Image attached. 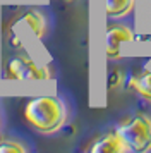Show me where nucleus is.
I'll return each instance as SVG.
<instances>
[{"mask_svg":"<svg viewBox=\"0 0 151 153\" xmlns=\"http://www.w3.org/2000/svg\"><path fill=\"white\" fill-rule=\"evenodd\" d=\"M125 81V74L122 69H112V72L108 74V86L112 90H115L118 86H122Z\"/></svg>","mask_w":151,"mask_h":153,"instance_id":"obj_10","label":"nucleus"},{"mask_svg":"<svg viewBox=\"0 0 151 153\" xmlns=\"http://www.w3.org/2000/svg\"><path fill=\"white\" fill-rule=\"evenodd\" d=\"M136 40L134 31L118 22H112L107 26V36H105V52L110 60H118L122 57V47L129 45Z\"/></svg>","mask_w":151,"mask_h":153,"instance_id":"obj_4","label":"nucleus"},{"mask_svg":"<svg viewBox=\"0 0 151 153\" xmlns=\"http://www.w3.org/2000/svg\"><path fill=\"white\" fill-rule=\"evenodd\" d=\"M67 2H72V0H67Z\"/></svg>","mask_w":151,"mask_h":153,"instance_id":"obj_11","label":"nucleus"},{"mask_svg":"<svg viewBox=\"0 0 151 153\" xmlns=\"http://www.w3.org/2000/svg\"><path fill=\"white\" fill-rule=\"evenodd\" d=\"M7 77L16 81H45L52 77V71L47 65H38L26 55H17L7 62Z\"/></svg>","mask_w":151,"mask_h":153,"instance_id":"obj_3","label":"nucleus"},{"mask_svg":"<svg viewBox=\"0 0 151 153\" xmlns=\"http://www.w3.org/2000/svg\"><path fill=\"white\" fill-rule=\"evenodd\" d=\"M89 153H125L129 152L127 145L124 143L122 136L117 132V129L108 131L98 136V138L88 146Z\"/></svg>","mask_w":151,"mask_h":153,"instance_id":"obj_5","label":"nucleus"},{"mask_svg":"<svg viewBox=\"0 0 151 153\" xmlns=\"http://www.w3.org/2000/svg\"><path fill=\"white\" fill-rule=\"evenodd\" d=\"M21 22H24L36 38H43L45 33H47V19H45V16L41 14L40 10H27V12H24L22 17H21Z\"/></svg>","mask_w":151,"mask_h":153,"instance_id":"obj_6","label":"nucleus"},{"mask_svg":"<svg viewBox=\"0 0 151 153\" xmlns=\"http://www.w3.org/2000/svg\"><path fill=\"white\" fill-rule=\"evenodd\" d=\"M67 105L58 97H34L24 107V119L33 129L43 134L60 131L67 122Z\"/></svg>","mask_w":151,"mask_h":153,"instance_id":"obj_1","label":"nucleus"},{"mask_svg":"<svg viewBox=\"0 0 151 153\" xmlns=\"http://www.w3.org/2000/svg\"><path fill=\"white\" fill-rule=\"evenodd\" d=\"M134 91L139 97L151 103V71L144 69L137 72L136 83H134Z\"/></svg>","mask_w":151,"mask_h":153,"instance_id":"obj_8","label":"nucleus"},{"mask_svg":"<svg viewBox=\"0 0 151 153\" xmlns=\"http://www.w3.org/2000/svg\"><path fill=\"white\" fill-rule=\"evenodd\" d=\"M26 146L16 139H4L0 143V153H26Z\"/></svg>","mask_w":151,"mask_h":153,"instance_id":"obj_9","label":"nucleus"},{"mask_svg":"<svg viewBox=\"0 0 151 153\" xmlns=\"http://www.w3.org/2000/svg\"><path fill=\"white\" fill-rule=\"evenodd\" d=\"M117 132L122 136L129 152L146 153L151 152V115L136 112L117 126Z\"/></svg>","mask_w":151,"mask_h":153,"instance_id":"obj_2","label":"nucleus"},{"mask_svg":"<svg viewBox=\"0 0 151 153\" xmlns=\"http://www.w3.org/2000/svg\"><path fill=\"white\" fill-rule=\"evenodd\" d=\"M136 0H105V12L112 19L125 17L134 10Z\"/></svg>","mask_w":151,"mask_h":153,"instance_id":"obj_7","label":"nucleus"}]
</instances>
